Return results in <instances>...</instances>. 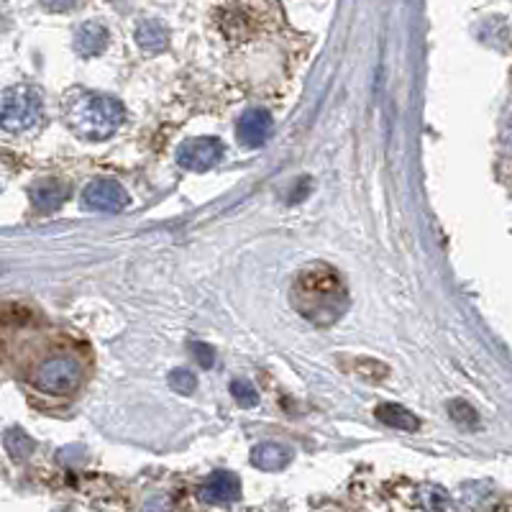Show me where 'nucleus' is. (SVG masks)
Here are the masks:
<instances>
[{
	"label": "nucleus",
	"mask_w": 512,
	"mask_h": 512,
	"mask_svg": "<svg viewBox=\"0 0 512 512\" xmlns=\"http://www.w3.org/2000/svg\"><path fill=\"white\" fill-rule=\"evenodd\" d=\"M292 305L308 323L318 328L333 326L349 308V290L336 269L313 264L297 274L292 285Z\"/></svg>",
	"instance_id": "obj_1"
},
{
	"label": "nucleus",
	"mask_w": 512,
	"mask_h": 512,
	"mask_svg": "<svg viewBox=\"0 0 512 512\" xmlns=\"http://www.w3.org/2000/svg\"><path fill=\"white\" fill-rule=\"evenodd\" d=\"M123 118V105L105 95H85L67 111V123L75 136L85 141H103L113 136L121 128Z\"/></svg>",
	"instance_id": "obj_2"
},
{
	"label": "nucleus",
	"mask_w": 512,
	"mask_h": 512,
	"mask_svg": "<svg viewBox=\"0 0 512 512\" xmlns=\"http://www.w3.org/2000/svg\"><path fill=\"white\" fill-rule=\"evenodd\" d=\"M39 88L34 85H16L3 93V128L6 131H24L31 128L41 116Z\"/></svg>",
	"instance_id": "obj_3"
},
{
	"label": "nucleus",
	"mask_w": 512,
	"mask_h": 512,
	"mask_svg": "<svg viewBox=\"0 0 512 512\" xmlns=\"http://www.w3.org/2000/svg\"><path fill=\"white\" fill-rule=\"evenodd\" d=\"M82 382V364L75 356H52L34 372V384L49 395H67Z\"/></svg>",
	"instance_id": "obj_4"
},
{
	"label": "nucleus",
	"mask_w": 512,
	"mask_h": 512,
	"mask_svg": "<svg viewBox=\"0 0 512 512\" xmlns=\"http://www.w3.org/2000/svg\"><path fill=\"white\" fill-rule=\"evenodd\" d=\"M223 144L213 136H203V139H190L187 144L180 146L177 152V164L187 172H205L213 164L221 162Z\"/></svg>",
	"instance_id": "obj_5"
},
{
	"label": "nucleus",
	"mask_w": 512,
	"mask_h": 512,
	"mask_svg": "<svg viewBox=\"0 0 512 512\" xmlns=\"http://www.w3.org/2000/svg\"><path fill=\"white\" fill-rule=\"evenodd\" d=\"M82 203L95 213H121L128 205V192L113 180H95L85 187Z\"/></svg>",
	"instance_id": "obj_6"
},
{
	"label": "nucleus",
	"mask_w": 512,
	"mask_h": 512,
	"mask_svg": "<svg viewBox=\"0 0 512 512\" xmlns=\"http://www.w3.org/2000/svg\"><path fill=\"white\" fill-rule=\"evenodd\" d=\"M205 502L210 505H228V502H236L241 497V482L233 472H213L203 484V492H200Z\"/></svg>",
	"instance_id": "obj_7"
},
{
	"label": "nucleus",
	"mask_w": 512,
	"mask_h": 512,
	"mask_svg": "<svg viewBox=\"0 0 512 512\" xmlns=\"http://www.w3.org/2000/svg\"><path fill=\"white\" fill-rule=\"evenodd\" d=\"M272 116L264 108H251L239 121V141L244 146H262L272 136Z\"/></svg>",
	"instance_id": "obj_8"
},
{
	"label": "nucleus",
	"mask_w": 512,
	"mask_h": 512,
	"mask_svg": "<svg viewBox=\"0 0 512 512\" xmlns=\"http://www.w3.org/2000/svg\"><path fill=\"white\" fill-rule=\"evenodd\" d=\"M67 195H70V185L62 180H54V177L36 180L34 185L29 187L31 203H34V208L44 210V213H54V210L67 200Z\"/></svg>",
	"instance_id": "obj_9"
},
{
	"label": "nucleus",
	"mask_w": 512,
	"mask_h": 512,
	"mask_svg": "<svg viewBox=\"0 0 512 512\" xmlns=\"http://www.w3.org/2000/svg\"><path fill=\"white\" fill-rule=\"evenodd\" d=\"M292 461V448L282 446V443H259L251 451V464L262 472H282L287 464Z\"/></svg>",
	"instance_id": "obj_10"
},
{
	"label": "nucleus",
	"mask_w": 512,
	"mask_h": 512,
	"mask_svg": "<svg viewBox=\"0 0 512 512\" xmlns=\"http://www.w3.org/2000/svg\"><path fill=\"white\" fill-rule=\"evenodd\" d=\"M108 47V29L100 21L82 24L75 34V52L80 57H98Z\"/></svg>",
	"instance_id": "obj_11"
},
{
	"label": "nucleus",
	"mask_w": 512,
	"mask_h": 512,
	"mask_svg": "<svg viewBox=\"0 0 512 512\" xmlns=\"http://www.w3.org/2000/svg\"><path fill=\"white\" fill-rule=\"evenodd\" d=\"M377 420L384 425H390L395 431H405V433H415L420 431V420L410 413L408 408H402V405H379L377 408Z\"/></svg>",
	"instance_id": "obj_12"
},
{
	"label": "nucleus",
	"mask_w": 512,
	"mask_h": 512,
	"mask_svg": "<svg viewBox=\"0 0 512 512\" xmlns=\"http://www.w3.org/2000/svg\"><path fill=\"white\" fill-rule=\"evenodd\" d=\"M136 44L146 52H162L169 44V31L159 21H144L136 29Z\"/></svg>",
	"instance_id": "obj_13"
},
{
	"label": "nucleus",
	"mask_w": 512,
	"mask_h": 512,
	"mask_svg": "<svg viewBox=\"0 0 512 512\" xmlns=\"http://www.w3.org/2000/svg\"><path fill=\"white\" fill-rule=\"evenodd\" d=\"M3 443H6V451L11 454V459L16 461L26 459V456L34 451V441H31L29 433L21 431V428H11V431H6Z\"/></svg>",
	"instance_id": "obj_14"
},
{
	"label": "nucleus",
	"mask_w": 512,
	"mask_h": 512,
	"mask_svg": "<svg viewBox=\"0 0 512 512\" xmlns=\"http://www.w3.org/2000/svg\"><path fill=\"white\" fill-rule=\"evenodd\" d=\"M169 387L180 395H192L198 390V377L190 372V369H172L169 372Z\"/></svg>",
	"instance_id": "obj_15"
},
{
	"label": "nucleus",
	"mask_w": 512,
	"mask_h": 512,
	"mask_svg": "<svg viewBox=\"0 0 512 512\" xmlns=\"http://www.w3.org/2000/svg\"><path fill=\"white\" fill-rule=\"evenodd\" d=\"M231 395L233 400L239 402L241 408H256V405H259V395H256L254 387H251L249 382H244V379L231 382Z\"/></svg>",
	"instance_id": "obj_16"
},
{
	"label": "nucleus",
	"mask_w": 512,
	"mask_h": 512,
	"mask_svg": "<svg viewBox=\"0 0 512 512\" xmlns=\"http://www.w3.org/2000/svg\"><path fill=\"white\" fill-rule=\"evenodd\" d=\"M448 413H451V418H454L456 423H461V425L477 423V413H474L472 405H466L464 400L451 402V405H448Z\"/></svg>",
	"instance_id": "obj_17"
},
{
	"label": "nucleus",
	"mask_w": 512,
	"mask_h": 512,
	"mask_svg": "<svg viewBox=\"0 0 512 512\" xmlns=\"http://www.w3.org/2000/svg\"><path fill=\"white\" fill-rule=\"evenodd\" d=\"M190 351H192V356H195V361H198L203 369H210L213 364H216V351L210 349L208 344H200V341H195Z\"/></svg>",
	"instance_id": "obj_18"
},
{
	"label": "nucleus",
	"mask_w": 512,
	"mask_h": 512,
	"mask_svg": "<svg viewBox=\"0 0 512 512\" xmlns=\"http://www.w3.org/2000/svg\"><path fill=\"white\" fill-rule=\"evenodd\" d=\"M420 495L425 497L423 507H446V495H443V489L438 487H423Z\"/></svg>",
	"instance_id": "obj_19"
},
{
	"label": "nucleus",
	"mask_w": 512,
	"mask_h": 512,
	"mask_svg": "<svg viewBox=\"0 0 512 512\" xmlns=\"http://www.w3.org/2000/svg\"><path fill=\"white\" fill-rule=\"evenodd\" d=\"M77 0H41V6L47 8V11L52 13H62V11H70V8H75Z\"/></svg>",
	"instance_id": "obj_20"
}]
</instances>
